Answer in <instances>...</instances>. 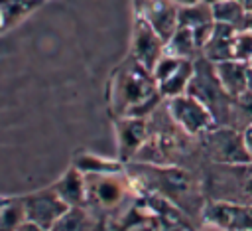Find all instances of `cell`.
<instances>
[{
  "mask_svg": "<svg viewBox=\"0 0 252 231\" xmlns=\"http://www.w3.org/2000/svg\"><path fill=\"white\" fill-rule=\"evenodd\" d=\"M18 231H47V229H43L41 225H37V223H33V221H30V219H26V221L18 227Z\"/></svg>",
  "mask_w": 252,
  "mask_h": 231,
  "instance_id": "cell-25",
  "label": "cell"
},
{
  "mask_svg": "<svg viewBox=\"0 0 252 231\" xmlns=\"http://www.w3.org/2000/svg\"><path fill=\"white\" fill-rule=\"evenodd\" d=\"M24 203V211H26V219L41 225L43 229H51V225L69 209V205L57 195V192L53 188L41 190V192H33L22 197Z\"/></svg>",
  "mask_w": 252,
  "mask_h": 231,
  "instance_id": "cell-8",
  "label": "cell"
},
{
  "mask_svg": "<svg viewBox=\"0 0 252 231\" xmlns=\"http://www.w3.org/2000/svg\"><path fill=\"white\" fill-rule=\"evenodd\" d=\"M240 30H244V32H252V12H246V14H244V20H242Z\"/></svg>",
  "mask_w": 252,
  "mask_h": 231,
  "instance_id": "cell-26",
  "label": "cell"
},
{
  "mask_svg": "<svg viewBox=\"0 0 252 231\" xmlns=\"http://www.w3.org/2000/svg\"><path fill=\"white\" fill-rule=\"evenodd\" d=\"M167 111L171 115V118L191 136L199 138L203 136L207 130H211L217 122L213 118V113L207 109L205 103H201L197 97L183 93L177 97H171L165 101Z\"/></svg>",
  "mask_w": 252,
  "mask_h": 231,
  "instance_id": "cell-6",
  "label": "cell"
},
{
  "mask_svg": "<svg viewBox=\"0 0 252 231\" xmlns=\"http://www.w3.org/2000/svg\"><path fill=\"white\" fill-rule=\"evenodd\" d=\"M248 65H252V57H250V61H248Z\"/></svg>",
  "mask_w": 252,
  "mask_h": 231,
  "instance_id": "cell-34",
  "label": "cell"
},
{
  "mask_svg": "<svg viewBox=\"0 0 252 231\" xmlns=\"http://www.w3.org/2000/svg\"><path fill=\"white\" fill-rule=\"evenodd\" d=\"M205 201H234L252 205V160L244 164L205 162L199 170Z\"/></svg>",
  "mask_w": 252,
  "mask_h": 231,
  "instance_id": "cell-3",
  "label": "cell"
},
{
  "mask_svg": "<svg viewBox=\"0 0 252 231\" xmlns=\"http://www.w3.org/2000/svg\"><path fill=\"white\" fill-rule=\"evenodd\" d=\"M240 30L230 24L215 22L213 36L201 49V55L209 59L211 63H222L228 59H234V38Z\"/></svg>",
  "mask_w": 252,
  "mask_h": 231,
  "instance_id": "cell-12",
  "label": "cell"
},
{
  "mask_svg": "<svg viewBox=\"0 0 252 231\" xmlns=\"http://www.w3.org/2000/svg\"><path fill=\"white\" fill-rule=\"evenodd\" d=\"M91 229V211L87 207H69L49 231H89Z\"/></svg>",
  "mask_w": 252,
  "mask_h": 231,
  "instance_id": "cell-19",
  "label": "cell"
},
{
  "mask_svg": "<svg viewBox=\"0 0 252 231\" xmlns=\"http://www.w3.org/2000/svg\"><path fill=\"white\" fill-rule=\"evenodd\" d=\"M128 176L136 188L159 195L179 207L187 217H201L205 195L199 174L181 166H159L144 162H128Z\"/></svg>",
  "mask_w": 252,
  "mask_h": 231,
  "instance_id": "cell-1",
  "label": "cell"
},
{
  "mask_svg": "<svg viewBox=\"0 0 252 231\" xmlns=\"http://www.w3.org/2000/svg\"><path fill=\"white\" fill-rule=\"evenodd\" d=\"M57 195L69 207H85L87 205V176L79 168H69L53 186Z\"/></svg>",
  "mask_w": 252,
  "mask_h": 231,
  "instance_id": "cell-13",
  "label": "cell"
},
{
  "mask_svg": "<svg viewBox=\"0 0 252 231\" xmlns=\"http://www.w3.org/2000/svg\"><path fill=\"white\" fill-rule=\"evenodd\" d=\"M199 144L207 162L215 164H244L250 162V156L244 148L242 130L232 126L215 124L203 136H199Z\"/></svg>",
  "mask_w": 252,
  "mask_h": 231,
  "instance_id": "cell-5",
  "label": "cell"
},
{
  "mask_svg": "<svg viewBox=\"0 0 252 231\" xmlns=\"http://www.w3.org/2000/svg\"><path fill=\"white\" fill-rule=\"evenodd\" d=\"M213 26H215V22H209V24H203V26H197V28L191 30V32H193V38H195V43H197L199 49H203L205 43L211 39V36H213Z\"/></svg>",
  "mask_w": 252,
  "mask_h": 231,
  "instance_id": "cell-23",
  "label": "cell"
},
{
  "mask_svg": "<svg viewBox=\"0 0 252 231\" xmlns=\"http://www.w3.org/2000/svg\"><path fill=\"white\" fill-rule=\"evenodd\" d=\"M201 231H222V229H219V227H213V225H207L205 229H201Z\"/></svg>",
  "mask_w": 252,
  "mask_h": 231,
  "instance_id": "cell-30",
  "label": "cell"
},
{
  "mask_svg": "<svg viewBox=\"0 0 252 231\" xmlns=\"http://www.w3.org/2000/svg\"><path fill=\"white\" fill-rule=\"evenodd\" d=\"M215 71H217V77H219L222 89L230 97H238L246 91L248 63H244L240 59H228L222 63H215Z\"/></svg>",
  "mask_w": 252,
  "mask_h": 231,
  "instance_id": "cell-14",
  "label": "cell"
},
{
  "mask_svg": "<svg viewBox=\"0 0 252 231\" xmlns=\"http://www.w3.org/2000/svg\"><path fill=\"white\" fill-rule=\"evenodd\" d=\"M134 180L128 172L120 174H96L87 176V209L116 211L132 197Z\"/></svg>",
  "mask_w": 252,
  "mask_h": 231,
  "instance_id": "cell-4",
  "label": "cell"
},
{
  "mask_svg": "<svg viewBox=\"0 0 252 231\" xmlns=\"http://www.w3.org/2000/svg\"><path fill=\"white\" fill-rule=\"evenodd\" d=\"M4 30V24H2V14H0V32Z\"/></svg>",
  "mask_w": 252,
  "mask_h": 231,
  "instance_id": "cell-32",
  "label": "cell"
},
{
  "mask_svg": "<svg viewBox=\"0 0 252 231\" xmlns=\"http://www.w3.org/2000/svg\"><path fill=\"white\" fill-rule=\"evenodd\" d=\"M193 71H195L193 61L191 59H183V63L179 65L177 71H173L167 79H163L161 83H158V89H159L161 97L167 101L171 97H177V95L187 93V87H189L191 77H193Z\"/></svg>",
  "mask_w": 252,
  "mask_h": 231,
  "instance_id": "cell-15",
  "label": "cell"
},
{
  "mask_svg": "<svg viewBox=\"0 0 252 231\" xmlns=\"http://www.w3.org/2000/svg\"><path fill=\"white\" fill-rule=\"evenodd\" d=\"M43 0H0V14L4 30L16 26L20 20L30 16Z\"/></svg>",
  "mask_w": 252,
  "mask_h": 231,
  "instance_id": "cell-18",
  "label": "cell"
},
{
  "mask_svg": "<svg viewBox=\"0 0 252 231\" xmlns=\"http://www.w3.org/2000/svg\"><path fill=\"white\" fill-rule=\"evenodd\" d=\"M165 53V41L152 30V26L136 16V24H134V38H132V51L130 55L142 63L146 69H154V65L159 61V57Z\"/></svg>",
  "mask_w": 252,
  "mask_h": 231,
  "instance_id": "cell-9",
  "label": "cell"
},
{
  "mask_svg": "<svg viewBox=\"0 0 252 231\" xmlns=\"http://www.w3.org/2000/svg\"><path fill=\"white\" fill-rule=\"evenodd\" d=\"M246 91H252V65H248L246 71Z\"/></svg>",
  "mask_w": 252,
  "mask_h": 231,
  "instance_id": "cell-28",
  "label": "cell"
},
{
  "mask_svg": "<svg viewBox=\"0 0 252 231\" xmlns=\"http://www.w3.org/2000/svg\"><path fill=\"white\" fill-rule=\"evenodd\" d=\"M75 168H79L85 176H96V174H120L124 172V162L118 160H108V158H100L96 154H81L77 156Z\"/></svg>",
  "mask_w": 252,
  "mask_h": 231,
  "instance_id": "cell-17",
  "label": "cell"
},
{
  "mask_svg": "<svg viewBox=\"0 0 252 231\" xmlns=\"http://www.w3.org/2000/svg\"><path fill=\"white\" fill-rule=\"evenodd\" d=\"M201 219L207 225L222 231H250L252 229V205L234 201H205Z\"/></svg>",
  "mask_w": 252,
  "mask_h": 231,
  "instance_id": "cell-7",
  "label": "cell"
},
{
  "mask_svg": "<svg viewBox=\"0 0 252 231\" xmlns=\"http://www.w3.org/2000/svg\"><path fill=\"white\" fill-rule=\"evenodd\" d=\"M177 12L179 8L169 0H146L136 4V16L144 18L163 41H167L179 28Z\"/></svg>",
  "mask_w": 252,
  "mask_h": 231,
  "instance_id": "cell-10",
  "label": "cell"
},
{
  "mask_svg": "<svg viewBox=\"0 0 252 231\" xmlns=\"http://www.w3.org/2000/svg\"><path fill=\"white\" fill-rule=\"evenodd\" d=\"M171 4H175L177 8H183V6H191V4H197V2H203V0H169Z\"/></svg>",
  "mask_w": 252,
  "mask_h": 231,
  "instance_id": "cell-27",
  "label": "cell"
},
{
  "mask_svg": "<svg viewBox=\"0 0 252 231\" xmlns=\"http://www.w3.org/2000/svg\"><path fill=\"white\" fill-rule=\"evenodd\" d=\"M163 101L154 73L132 55L112 71L108 81V109L116 118H148Z\"/></svg>",
  "mask_w": 252,
  "mask_h": 231,
  "instance_id": "cell-2",
  "label": "cell"
},
{
  "mask_svg": "<svg viewBox=\"0 0 252 231\" xmlns=\"http://www.w3.org/2000/svg\"><path fill=\"white\" fill-rule=\"evenodd\" d=\"M26 221V211L22 197L0 199V231H18Z\"/></svg>",
  "mask_w": 252,
  "mask_h": 231,
  "instance_id": "cell-21",
  "label": "cell"
},
{
  "mask_svg": "<svg viewBox=\"0 0 252 231\" xmlns=\"http://www.w3.org/2000/svg\"><path fill=\"white\" fill-rule=\"evenodd\" d=\"M203 2H207V4H211V6H213V4H217V2H222V0H203Z\"/></svg>",
  "mask_w": 252,
  "mask_h": 231,
  "instance_id": "cell-31",
  "label": "cell"
},
{
  "mask_svg": "<svg viewBox=\"0 0 252 231\" xmlns=\"http://www.w3.org/2000/svg\"><path fill=\"white\" fill-rule=\"evenodd\" d=\"M177 22H179L181 28H189V30H193L197 26H203V24H209V22H215L213 20V8L207 2H197V4H191V6H183L177 12Z\"/></svg>",
  "mask_w": 252,
  "mask_h": 231,
  "instance_id": "cell-20",
  "label": "cell"
},
{
  "mask_svg": "<svg viewBox=\"0 0 252 231\" xmlns=\"http://www.w3.org/2000/svg\"><path fill=\"white\" fill-rule=\"evenodd\" d=\"M211 8H213V20H215V22L230 24V26H234V28L240 30L246 10H244L236 0H222V2L213 4Z\"/></svg>",
  "mask_w": 252,
  "mask_h": 231,
  "instance_id": "cell-22",
  "label": "cell"
},
{
  "mask_svg": "<svg viewBox=\"0 0 252 231\" xmlns=\"http://www.w3.org/2000/svg\"><path fill=\"white\" fill-rule=\"evenodd\" d=\"M116 142L120 152V162H132L134 156L148 140V118L138 116H118L114 122Z\"/></svg>",
  "mask_w": 252,
  "mask_h": 231,
  "instance_id": "cell-11",
  "label": "cell"
},
{
  "mask_svg": "<svg viewBox=\"0 0 252 231\" xmlns=\"http://www.w3.org/2000/svg\"><path fill=\"white\" fill-rule=\"evenodd\" d=\"M134 2H136V4H140V2H146V0H134Z\"/></svg>",
  "mask_w": 252,
  "mask_h": 231,
  "instance_id": "cell-33",
  "label": "cell"
},
{
  "mask_svg": "<svg viewBox=\"0 0 252 231\" xmlns=\"http://www.w3.org/2000/svg\"><path fill=\"white\" fill-rule=\"evenodd\" d=\"M236 2H238L246 12H252V0H236Z\"/></svg>",
  "mask_w": 252,
  "mask_h": 231,
  "instance_id": "cell-29",
  "label": "cell"
},
{
  "mask_svg": "<svg viewBox=\"0 0 252 231\" xmlns=\"http://www.w3.org/2000/svg\"><path fill=\"white\" fill-rule=\"evenodd\" d=\"M242 140H244V148H246V152L252 160V124H246L242 128Z\"/></svg>",
  "mask_w": 252,
  "mask_h": 231,
  "instance_id": "cell-24",
  "label": "cell"
},
{
  "mask_svg": "<svg viewBox=\"0 0 252 231\" xmlns=\"http://www.w3.org/2000/svg\"><path fill=\"white\" fill-rule=\"evenodd\" d=\"M165 53L169 55H175V57H181V59H191L195 61L199 55H201V49L197 47L195 43V38H193V32L189 28H177L173 32V36L165 41Z\"/></svg>",
  "mask_w": 252,
  "mask_h": 231,
  "instance_id": "cell-16",
  "label": "cell"
},
{
  "mask_svg": "<svg viewBox=\"0 0 252 231\" xmlns=\"http://www.w3.org/2000/svg\"><path fill=\"white\" fill-rule=\"evenodd\" d=\"M250 231H252V229H250Z\"/></svg>",
  "mask_w": 252,
  "mask_h": 231,
  "instance_id": "cell-35",
  "label": "cell"
}]
</instances>
